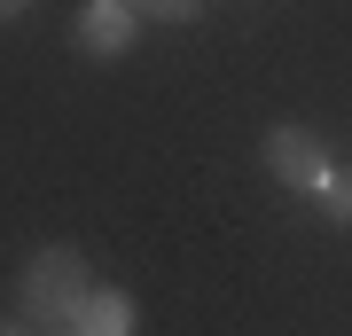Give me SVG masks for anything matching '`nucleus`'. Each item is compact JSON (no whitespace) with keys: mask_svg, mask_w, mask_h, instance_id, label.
<instances>
[{"mask_svg":"<svg viewBox=\"0 0 352 336\" xmlns=\"http://www.w3.org/2000/svg\"><path fill=\"white\" fill-rule=\"evenodd\" d=\"M87 298H94V282H87V258H78L71 243L39 250L24 266V282H16V313H24L32 328H71Z\"/></svg>","mask_w":352,"mask_h":336,"instance_id":"f257e3e1","label":"nucleus"},{"mask_svg":"<svg viewBox=\"0 0 352 336\" xmlns=\"http://www.w3.org/2000/svg\"><path fill=\"white\" fill-rule=\"evenodd\" d=\"M266 172L282 188H305V196H321V180L337 172V157H329L321 133H305V125H274L266 133Z\"/></svg>","mask_w":352,"mask_h":336,"instance_id":"f03ea898","label":"nucleus"},{"mask_svg":"<svg viewBox=\"0 0 352 336\" xmlns=\"http://www.w3.org/2000/svg\"><path fill=\"white\" fill-rule=\"evenodd\" d=\"M133 32H141L133 0H87V8H78V47L87 55H126Z\"/></svg>","mask_w":352,"mask_h":336,"instance_id":"7ed1b4c3","label":"nucleus"},{"mask_svg":"<svg viewBox=\"0 0 352 336\" xmlns=\"http://www.w3.org/2000/svg\"><path fill=\"white\" fill-rule=\"evenodd\" d=\"M71 328L78 336H133V298H126V289H94Z\"/></svg>","mask_w":352,"mask_h":336,"instance_id":"20e7f679","label":"nucleus"},{"mask_svg":"<svg viewBox=\"0 0 352 336\" xmlns=\"http://www.w3.org/2000/svg\"><path fill=\"white\" fill-rule=\"evenodd\" d=\"M321 212L337 219V227H352V172H344V164H337V172L321 180Z\"/></svg>","mask_w":352,"mask_h":336,"instance_id":"39448f33","label":"nucleus"},{"mask_svg":"<svg viewBox=\"0 0 352 336\" xmlns=\"http://www.w3.org/2000/svg\"><path fill=\"white\" fill-rule=\"evenodd\" d=\"M196 8H204V0H133L141 24H196Z\"/></svg>","mask_w":352,"mask_h":336,"instance_id":"423d86ee","label":"nucleus"},{"mask_svg":"<svg viewBox=\"0 0 352 336\" xmlns=\"http://www.w3.org/2000/svg\"><path fill=\"white\" fill-rule=\"evenodd\" d=\"M0 336H39V328L32 321H0Z\"/></svg>","mask_w":352,"mask_h":336,"instance_id":"0eeeda50","label":"nucleus"},{"mask_svg":"<svg viewBox=\"0 0 352 336\" xmlns=\"http://www.w3.org/2000/svg\"><path fill=\"white\" fill-rule=\"evenodd\" d=\"M16 8H24V0H0V24H8V16H16Z\"/></svg>","mask_w":352,"mask_h":336,"instance_id":"6e6552de","label":"nucleus"},{"mask_svg":"<svg viewBox=\"0 0 352 336\" xmlns=\"http://www.w3.org/2000/svg\"><path fill=\"white\" fill-rule=\"evenodd\" d=\"M47 336H78V328H47Z\"/></svg>","mask_w":352,"mask_h":336,"instance_id":"1a4fd4ad","label":"nucleus"}]
</instances>
